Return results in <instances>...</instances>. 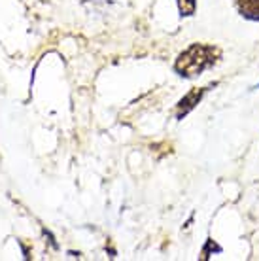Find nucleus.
I'll return each mask as SVG.
<instances>
[{"instance_id": "f257e3e1", "label": "nucleus", "mask_w": 259, "mask_h": 261, "mask_svg": "<svg viewBox=\"0 0 259 261\" xmlns=\"http://www.w3.org/2000/svg\"><path fill=\"white\" fill-rule=\"evenodd\" d=\"M221 51L208 44H191L178 55L174 63V72L182 78H197L202 72L212 68L218 63Z\"/></svg>"}, {"instance_id": "f03ea898", "label": "nucleus", "mask_w": 259, "mask_h": 261, "mask_svg": "<svg viewBox=\"0 0 259 261\" xmlns=\"http://www.w3.org/2000/svg\"><path fill=\"white\" fill-rule=\"evenodd\" d=\"M216 85L218 84H210L208 87H193L189 93H186V95L178 100V105H176V119H184L189 112L195 110V106L201 102L208 89H212V87H216Z\"/></svg>"}, {"instance_id": "7ed1b4c3", "label": "nucleus", "mask_w": 259, "mask_h": 261, "mask_svg": "<svg viewBox=\"0 0 259 261\" xmlns=\"http://www.w3.org/2000/svg\"><path fill=\"white\" fill-rule=\"evenodd\" d=\"M235 6L244 19L259 21V0H235Z\"/></svg>"}, {"instance_id": "20e7f679", "label": "nucleus", "mask_w": 259, "mask_h": 261, "mask_svg": "<svg viewBox=\"0 0 259 261\" xmlns=\"http://www.w3.org/2000/svg\"><path fill=\"white\" fill-rule=\"evenodd\" d=\"M176 4L182 17H191L197 10V0H176Z\"/></svg>"}, {"instance_id": "39448f33", "label": "nucleus", "mask_w": 259, "mask_h": 261, "mask_svg": "<svg viewBox=\"0 0 259 261\" xmlns=\"http://www.w3.org/2000/svg\"><path fill=\"white\" fill-rule=\"evenodd\" d=\"M221 252V246H218L212 239H206V244H204V248H202V259H208L210 254H220Z\"/></svg>"}, {"instance_id": "423d86ee", "label": "nucleus", "mask_w": 259, "mask_h": 261, "mask_svg": "<svg viewBox=\"0 0 259 261\" xmlns=\"http://www.w3.org/2000/svg\"><path fill=\"white\" fill-rule=\"evenodd\" d=\"M44 235H45V237H47V239H49V242H51V246H53V248L57 250V248H59V244H57V242H55V241H53V237H51V233H49V231H47V229H44Z\"/></svg>"}, {"instance_id": "0eeeda50", "label": "nucleus", "mask_w": 259, "mask_h": 261, "mask_svg": "<svg viewBox=\"0 0 259 261\" xmlns=\"http://www.w3.org/2000/svg\"><path fill=\"white\" fill-rule=\"evenodd\" d=\"M255 89H259V85H257V87H255Z\"/></svg>"}]
</instances>
